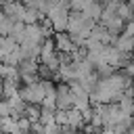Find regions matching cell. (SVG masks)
Instances as JSON below:
<instances>
[{"label":"cell","mask_w":134,"mask_h":134,"mask_svg":"<svg viewBox=\"0 0 134 134\" xmlns=\"http://www.w3.org/2000/svg\"><path fill=\"white\" fill-rule=\"evenodd\" d=\"M0 100H2V80H0Z\"/></svg>","instance_id":"cell-7"},{"label":"cell","mask_w":134,"mask_h":134,"mask_svg":"<svg viewBox=\"0 0 134 134\" xmlns=\"http://www.w3.org/2000/svg\"><path fill=\"white\" fill-rule=\"evenodd\" d=\"M42 126H50V124H54V111H50V109H42L40 107V119H38Z\"/></svg>","instance_id":"cell-6"},{"label":"cell","mask_w":134,"mask_h":134,"mask_svg":"<svg viewBox=\"0 0 134 134\" xmlns=\"http://www.w3.org/2000/svg\"><path fill=\"white\" fill-rule=\"evenodd\" d=\"M46 21H48L52 34H65V31H67V23H69V8L50 10V13L46 15Z\"/></svg>","instance_id":"cell-2"},{"label":"cell","mask_w":134,"mask_h":134,"mask_svg":"<svg viewBox=\"0 0 134 134\" xmlns=\"http://www.w3.org/2000/svg\"><path fill=\"white\" fill-rule=\"evenodd\" d=\"M115 15H117L124 23H128V21H132V19H134V8H132V4H130L128 0H126V2H117Z\"/></svg>","instance_id":"cell-5"},{"label":"cell","mask_w":134,"mask_h":134,"mask_svg":"<svg viewBox=\"0 0 134 134\" xmlns=\"http://www.w3.org/2000/svg\"><path fill=\"white\" fill-rule=\"evenodd\" d=\"M54 105H57V111H69L73 109V94L69 90L67 84H57V92H54Z\"/></svg>","instance_id":"cell-3"},{"label":"cell","mask_w":134,"mask_h":134,"mask_svg":"<svg viewBox=\"0 0 134 134\" xmlns=\"http://www.w3.org/2000/svg\"><path fill=\"white\" fill-rule=\"evenodd\" d=\"M100 13H103V2H98V0H92L90 4H86V6L82 8V15H84L86 19H90L92 23H98Z\"/></svg>","instance_id":"cell-4"},{"label":"cell","mask_w":134,"mask_h":134,"mask_svg":"<svg viewBox=\"0 0 134 134\" xmlns=\"http://www.w3.org/2000/svg\"><path fill=\"white\" fill-rule=\"evenodd\" d=\"M19 98L27 105H42L44 100V88H42V82H34V84H21L19 86Z\"/></svg>","instance_id":"cell-1"}]
</instances>
